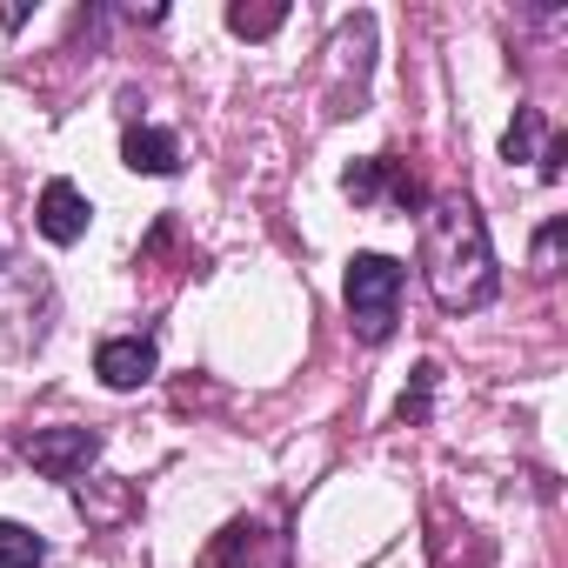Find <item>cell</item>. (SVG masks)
Masks as SVG:
<instances>
[{"instance_id": "obj_7", "label": "cell", "mask_w": 568, "mask_h": 568, "mask_svg": "<svg viewBox=\"0 0 568 568\" xmlns=\"http://www.w3.org/2000/svg\"><path fill=\"white\" fill-rule=\"evenodd\" d=\"M201 568H267V528L261 521H227L201 548Z\"/></svg>"}, {"instance_id": "obj_13", "label": "cell", "mask_w": 568, "mask_h": 568, "mask_svg": "<svg viewBox=\"0 0 568 568\" xmlns=\"http://www.w3.org/2000/svg\"><path fill=\"white\" fill-rule=\"evenodd\" d=\"M561 234H568V221H548V227L535 234V274H555V254H561Z\"/></svg>"}, {"instance_id": "obj_1", "label": "cell", "mask_w": 568, "mask_h": 568, "mask_svg": "<svg viewBox=\"0 0 568 568\" xmlns=\"http://www.w3.org/2000/svg\"><path fill=\"white\" fill-rule=\"evenodd\" d=\"M422 274H428V295L448 315H475V308L495 302L501 267H495V241H488L468 194L428 201V214H422Z\"/></svg>"}, {"instance_id": "obj_3", "label": "cell", "mask_w": 568, "mask_h": 568, "mask_svg": "<svg viewBox=\"0 0 568 568\" xmlns=\"http://www.w3.org/2000/svg\"><path fill=\"white\" fill-rule=\"evenodd\" d=\"M21 455L48 481H74L101 462V428H34V435H21Z\"/></svg>"}, {"instance_id": "obj_10", "label": "cell", "mask_w": 568, "mask_h": 568, "mask_svg": "<svg viewBox=\"0 0 568 568\" xmlns=\"http://www.w3.org/2000/svg\"><path fill=\"white\" fill-rule=\"evenodd\" d=\"M281 21H288V8H227V28H234L241 41H267Z\"/></svg>"}, {"instance_id": "obj_4", "label": "cell", "mask_w": 568, "mask_h": 568, "mask_svg": "<svg viewBox=\"0 0 568 568\" xmlns=\"http://www.w3.org/2000/svg\"><path fill=\"white\" fill-rule=\"evenodd\" d=\"M342 194L355 201V207H382V201H395V207H415L422 201V187H415V174L395 161V154H375V161H355L348 174H342Z\"/></svg>"}, {"instance_id": "obj_9", "label": "cell", "mask_w": 568, "mask_h": 568, "mask_svg": "<svg viewBox=\"0 0 568 568\" xmlns=\"http://www.w3.org/2000/svg\"><path fill=\"white\" fill-rule=\"evenodd\" d=\"M48 561V541L21 521H0V568H41Z\"/></svg>"}, {"instance_id": "obj_12", "label": "cell", "mask_w": 568, "mask_h": 568, "mask_svg": "<svg viewBox=\"0 0 568 568\" xmlns=\"http://www.w3.org/2000/svg\"><path fill=\"white\" fill-rule=\"evenodd\" d=\"M435 375H442L435 362H422V368H415V388H408V395H402V408H395L402 422H428V395H435Z\"/></svg>"}, {"instance_id": "obj_8", "label": "cell", "mask_w": 568, "mask_h": 568, "mask_svg": "<svg viewBox=\"0 0 568 568\" xmlns=\"http://www.w3.org/2000/svg\"><path fill=\"white\" fill-rule=\"evenodd\" d=\"M121 161H128L134 174H174V168H181V141H174L168 128H128V134H121Z\"/></svg>"}, {"instance_id": "obj_5", "label": "cell", "mask_w": 568, "mask_h": 568, "mask_svg": "<svg viewBox=\"0 0 568 568\" xmlns=\"http://www.w3.org/2000/svg\"><path fill=\"white\" fill-rule=\"evenodd\" d=\"M34 227L54 241V247H74L88 234V194L74 181H48L41 201H34Z\"/></svg>"}, {"instance_id": "obj_6", "label": "cell", "mask_w": 568, "mask_h": 568, "mask_svg": "<svg viewBox=\"0 0 568 568\" xmlns=\"http://www.w3.org/2000/svg\"><path fill=\"white\" fill-rule=\"evenodd\" d=\"M154 362H161V355H154V342H148V335H114V342H101L94 375H101L108 388H121V395H128V388H141V382L154 375Z\"/></svg>"}, {"instance_id": "obj_2", "label": "cell", "mask_w": 568, "mask_h": 568, "mask_svg": "<svg viewBox=\"0 0 568 568\" xmlns=\"http://www.w3.org/2000/svg\"><path fill=\"white\" fill-rule=\"evenodd\" d=\"M402 308V261L388 254H355L348 261V322L362 342H388Z\"/></svg>"}, {"instance_id": "obj_11", "label": "cell", "mask_w": 568, "mask_h": 568, "mask_svg": "<svg viewBox=\"0 0 568 568\" xmlns=\"http://www.w3.org/2000/svg\"><path fill=\"white\" fill-rule=\"evenodd\" d=\"M535 148H541V114H535V108H521V114H515V128L501 134V154H508V161H535Z\"/></svg>"}]
</instances>
